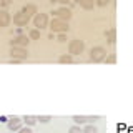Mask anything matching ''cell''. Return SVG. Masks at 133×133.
Returning a JSON list of instances; mask_svg holds the SVG:
<instances>
[{
    "label": "cell",
    "mask_w": 133,
    "mask_h": 133,
    "mask_svg": "<svg viewBox=\"0 0 133 133\" xmlns=\"http://www.w3.org/2000/svg\"><path fill=\"white\" fill-rule=\"evenodd\" d=\"M50 28H52L53 33H66L70 30V25H68V22H65V20L57 18L55 17V18L50 22Z\"/></svg>",
    "instance_id": "6da1fadb"
},
{
    "label": "cell",
    "mask_w": 133,
    "mask_h": 133,
    "mask_svg": "<svg viewBox=\"0 0 133 133\" xmlns=\"http://www.w3.org/2000/svg\"><path fill=\"white\" fill-rule=\"evenodd\" d=\"M83 50H85V42L80 40V38H75L68 43V53L70 55H80V53H83Z\"/></svg>",
    "instance_id": "7a4b0ae2"
},
{
    "label": "cell",
    "mask_w": 133,
    "mask_h": 133,
    "mask_svg": "<svg viewBox=\"0 0 133 133\" xmlns=\"http://www.w3.org/2000/svg\"><path fill=\"white\" fill-rule=\"evenodd\" d=\"M107 58V50L102 45H97L90 50V60L91 62H103Z\"/></svg>",
    "instance_id": "3957f363"
},
{
    "label": "cell",
    "mask_w": 133,
    "mask_h": 133,
    "mask_svg": "<svg viewBox=\"0 0 133 133\" xmlns=\"http://www.w3.org/2000/svg\"><path fill=\"white\" fill-rule=\"evenodd\" d=\"M10 57L23 62L28 58V50L27 47H10Z\"/></svg>",
    "instance_id": "277c9868"
},
{
    "label": "cell",
    "mask_w": 133,
    "mask_h": 133,
    "mask_svg": "<svg viewBox=\"0 0 133 133\" xmlns=\"http://www.w3.org/2000/svg\"><path fill=\"white\" fill-rule=\"evenodd\" d=\"M98 118H100L98 115H73L72 116V120L77 125H88V123H93Z\"/></svg>",
    "instance_id": "5b68a950"
},
{
    "label": "cell",
    "mask_w": 133,
    "mask_h": 133,
    "mask_svg": "<svg viewBox=\"0 0 133 133\" xmlns=\"http://www.w3.org/2000/svg\"><path fill=\"white\" fill-rule=\"evenodd\" d=\"M33 25H35L38 30L47 28L48 27V15L47 14H37L35 17H33Z\"/></svg>",
    "instance_id": "8992f818"
},
{
    "label": "cell",
    "mask_w": 133,
    "mask_h": 133,
    "mask_svg": "<svg viewBox=\"0 0 133 133\" xmlns=\"http://www.w3.org/2000/svg\"><path fill=\"white\" fill-rule=\"evenodd\" d=\"M22 123H23V118H20V116H10L7 120V128L10 131H18L22 128Z\"/></svg>",
    "instance_id": "52a82bcc"
},
{
    "label": "cell",
    "mask_w": 133,
    "mask_h": 133,
    "mask_svg": "<svg viewBox=\"0 0 133 133\" xmlns=\"http://www.w3.org/2000/svg\"><path fill=\"white\" fill-rule=\"evenodd\" d=\"M28 22H30V17H28L27 14H23L22 10L17 12V14L14 15V23L17 25V27H27Z\"/></svg>",
    "instance_id": "ba28073f"
},
{
    "label": "cell",
    "mask_w": 133,
    "mask_h": 133,
    "mask_svg": "<svg viewBox=\"0 0 133 133\" xmlns=\"http://www.w3.org/2000/svg\"><path fill=\"white\" fill-rule=\"evenodd\" d=\"M52 14L55 15L57 18H62V20H65V22H68V20L72 18V10H70L68 7H60V8H57V10H53Z\"/></svg>",
    "instance_id": "9c48e42d"
},
{
    "label": "cell",
    "mask_w": 133,
    "mask_h": 133,
    "mask_svg": "<svg viewBox=\"0 0 133 133\" xmlns=\"http://www.w3.org/2000/svg\"><path fill=\"white\" fill-rule=\"evenodd\" d=\"M30 37L27 35H17L14 40H10V47H28Z\"/></svg>",
    "instance_id": "30bf717a"
},
{
    "label": "cell",
    "mask_w": 133,
    "mask_h": 133,
    "mask_svg": "<svg viewBox=\"0 0 133 133\" xmlns=\"http://www.w3.org/2000/svg\"><path fill=\"white\" fill-rule=\"evenodd\" d=\"M22 12H23V14H27L28 17H35L37 14H38V10H37V5H35V3H25V5H23V8H22Z\"/></svg>",
    "instance_id": "8fae6325"
},
{
    "label": "cell",
    "mask_w": 133,
    "mask_h": 133,
    "mask_svg": "<svg viewBox=\"0 0 133 133\" xmlns=\"http://www.w3.org/2000/svg\"><path fill=\"white\" fill-rule=\"evenodd\" d=\"M10 14H8L7 10H3V8H0V27H8V23H10Z\"/></svg>",
    "instance_id": "7c38bea8"
},
{
    "label": "cell",
    "mask_w": 133,
    "mask_h": 133,
    "mask_svg": "<svg viewBox=\"0 0 133 133\" xmlns=\"http://www.w3.org/2000/svg\"><path fill=\"white\" fill-rule=\"evenodd\" d=\"M78 5H80L82 8H85V10H91L97 3H95V0H77Z\"/></svg>",
    "instance_id": "4fadbf2b"
},
{
    "label": "cell",
    "mask_w": 133,
    "mask_h": 133,
    "mask_svg": "<svg viewBox=\"0 0 133 133\" xmlns=\"http://www.w3.org/2000/svg\"><path fill=\"white\" fill-rule=\"evenodd\" d=\"M23 122L27 123V127H33L38 120H37V116H33V115H25L23 116Z\"/></svg>",
    "instance_id": "5bb4252c"
},
{
    "label": "cell",
    "mask_w": 133,
    "mask_h": 133,
    "mask_svg": "<svg viewBox=\"0 0 133 133\" xmlns=\"http://www.w3.org/2000/svg\"><path fill=\"white\" fill-rule=\"evenodd\" d=\"M83 133H98V128L95 127V125L88 123V125H85V128H83Z\"/></svg>",
    "instance_id": "9a60e30c"
},
{
    "label": "cell",
    "mask_w": 133,
    "mask_h": 133,
    "mask_svg": "<svg viewBox=\"0 0 133 133\" xmlns=\"http://www.w3.org/2000/svg\"><path fill=\"white\" fill-rule=\"evenodd\" d=\"M58 62H60V63H72L73 62V55H62L60 58H58Z\"/></svg>",
    "instance_id": "2e32d148"
},
{
    "label": "cell",
    "mask_w": 133,
    "mask_h": 133,
    "mask_svg": "<svg viewBox=\"0 0 133 133\" xmlns=\"http://www.w3.org/2000/svg\"><path fill=\"white\" fill-rule=\"evenodd\" d=\"M28 37H30V40H38L40 38V30L38 28H33V30L28 32Z\"/></svg>",
    "instance_id": "e0dca14e"
},
{
    "label": "cell",
    "mask_w": 133,
    "mask_h": 133,
    "mask_svg": "<svg viewBox=\"0 0 133 133\" xmlns=\"http://www.w3.org/2000/svg\"><path fill=\"white\" fill-rule=\"evenodd\" d=\"M107 38H108V43H115V30L113 28L107 32Z\"/></svg>",
    "instance_id": "ac0fdd59"
},
{
    "label": "cell",
    "mask_w": 133,
    "mask_h": 133,
    "mask_svg": "<svg viewBox=\"0 0 133 133\" xmlns=\"http://www.w3.org/2000/svg\"><path fill=\"white\" fill-rule=\"evenodd\" d=\"M37 120H38L40 123H48L50 120H52V116L50 115H40V116H37Z\"/></svg>",
    "instance_id": "d6986e66"
},
{
    "label": "cell",
    "mask_w": 133,
    "mask_h": 133,
    "mask_svg": "<svg viewBox=\"0 0 133 133\" xmlns=\"http://www.w3.org/2000/svg\"><path fill=\"white\" fill-rule=\"evenodd\" d=\"M68 133H83V128H80L78 125H73L68 128Z\"/></svg>",
    "instance_id": "ffe728a7"
},
{
    "label": "cell",
    "mask_w": 133,
    "mask_h": 133,
    "mask_svg": "<svg viewBox=\"0 0 133 133\" xmlns=\"http://www.w3.org/2000/svg\"><path fill=\"white\" fill-rule=\"evenodd\" d=\"M95 3H97L98 7H107L108 3H110V0H95Z\"/></svg>",
    "instance_id": "44dd1931"
},
{
    "label": "cell",
    "mask_w": 133,
    "mask_h": 133,
    "mask_svg": "<svg viewBox=\"0 0 133 133\" xmlns=\"http://www.w3.org/2000/svg\"><path fill=\"white\" fill-rule=\"evenodd\" d=\"M12 3V0H0V8H5Z\"/></svg>",
    "instance_id": "7402d4cb"
},
{
    "label": "cell",
    "mask_w": 133,
    "mask_h": 133,
    "mask_svg": "<svg viewBox=\"0 0 133 133\" xmlns=\"http://www.w3.org/2000/svg\"><path fill=\"white\" fill-rule=\"evenodd\" d=\"M58 42H62V43L66 42V35H65V33H58Z\"/></svg>",
    "instance_id": "603a6c76"
},
{
    "label": "cell",
    "mask_w": 133,
    "mask_h": 133,
    "mask_svg": "<svg viewBox=\"0 0 133 133\" xmlns=\"http://www.w3.org/2000/svg\"><path fill=\"white\" fill-rule=\"evenodd\" d=\"M115 60H116L115 55H110L108 58H105V62H107V63H115Z\"/></svg>",
    "instance_id": "cb8c5ba5"
},
{
    "label": "cell",
    "mask_w": 133,
    "mask_h": 133,
    "mask_svg": "<svg viewBox=\"0 0 133 133\" xmlns=\"http://www.w3.org/2000/svg\"><path fill=\"white\" fill-rule=\"evenodd\" d=\"M18 133H32V130H30V127H25V128H20Z\"/></svg>",
    "instance_id": "d4e9b609"
},
{
    "label": "cell",
    "mask_w": 133,
    "mask_h": 133,
    "mask_svg": "<svg viewBox=\"0 0 133 133\" xmlns=\"http://www.w3.org/2000/svg\"><path fill=\"white\" fill-rule=\"evenodd\" d=\"M58 2H60V3H62V5H63V7H66V5H68V3H70V0H58Z\"/></svg>",
    "instance_id": "484cf974"
},
{
    "label": "cell",
    "mask_w": 133,
    "mask_h": 133,
    "mask_svg": "<svg viewBox=\"0 0 133 133\" xmlns=\"http://www.w3.org/2000/svg\"><path fill=\"white\" fill-rule=\"evenodd\" d=\"M58 2V0H50V3H52V5H53V3H57Z\"/></svg>",
    "instance_id": "4316f807"
}]
</instances>
